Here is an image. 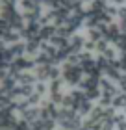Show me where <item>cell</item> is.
<instances>
[{
  "label": "cell",
  "mask_w": 126,
  "mask_h": 130,
  "mask_svg": "<svg viewBox=\"0 0 126 130\" xmlns=\"http://www.w3.org/2000/svg\"><path fill=\"white\" fill-rule=\"evenodd\" d=\"M83 76H85V73H83L82 65H73L69 61H63L61 63V78L65 80V84H69V86H80V82L83 80Z\"/></svg>",
  "instance_id": "cell-1"
},
{
  "label": "cell",
  "mask_w": 126,
  "mask_h": 130,
  "mask_svg": "<svg viewBox=\"0 0 126 130\" xmlns=\"http://www.w3.org/2000/svg\"><path fill=\"white\" fill-rule=\"evenodd\" d=\"M100 89H102V95L104 97H110V99H115L119 93V86L115 84L113 80H110L106 76V78H100Z\"/></svg>",
  "instance_id": "cell-2"
},
{
  "label": "cell",
  "mask_w": 126,
  "mask_h": 130,
  "mask_svg": "<svg viewBox=\"0 0 126 130\" xmlns=\"http://www.w3.org/2000/svg\"><path fill=\"white\" fill-rule=\"evenodd\" d=\"M21 119L28 123H35L37 119H41V106H28L24 111H21Z\"/></svg>",
  "instance_id": "cell-3"
},
{
  "label": "cell",
  "mask_w": 126,
  "mask_h": 130,
  "mask_svg": "<svg viewBox=\"0 0 126 130\" xmlns=\"http://www.w3.org/2000/svg\"><path fill=\"white\" fill-rule=\"evenodd\" d=\"M93 108H95V106H93V100H89V99L85 97V99H82L80 102L76 104V108H74V110H76V113L82 117V115H89Z\"/></svg>",
  "instance_id": "cell-4"
},
{
  "label": "cell",
  "mask_w": 126,
  "mask_h": 130,
  "mask_svg": "<svg viewBox=\"0 0 126 130\" xmlns=\"http://www.w3.org/2000/svg\"><path fill=\"white\" fill-rule=\"evenodd\" d=\"M87 39L93 41V43H98L100 39H104V30L98 26V28H89L87 30Z\"/></svg>",
  "instance_id": "cell-5"
},
{
  "label": "cell",
  "mask_w": 126,
  "mask_h": 130,
  "mask_svg": "<svg viewBox=\"0 0 126 130\" xmlns=\"http://www.w3.org/2000/svg\"><path fill=\"white\" fill-rule=\"evenodd\" d=\"M113 108H115V110H124L126 108V91H121V93H119V95L115 97V99H113Z\"/></svg>",
  "instance_id": "cell-6"
},
{
  "label": "cell",
  "mask_w": 126,
  "mask_h": 130,
  "mask_svg": "<svg viewBox=\"0 0 126 130\" xmlns=\"http://www.w3.org/2000/svg\"><path fill=\"white\" fill-rule=\"evenodd\" d=\"M85 97L89 100H100L102 99V89L100 87H91V89L85 91Z\"/></svg>",
  "instance_id": "cell-7"
},
{
  "label": "cell",
  "mask_w": 126,
  "mask_h": 130,
  "mask_svg": "<svg viewBox=\"0 0 126 130\" xmlns=\"http://www.w3.org/2000/svg\"><path fill=\"white\" fill-rule=\"evenodd\" d=\"M100 56H104L106 60H110V61H117V48L115 46H107Z\"/></svg>",
  "instance_id": "cell-8"
},
{
  "label": "cell",
  "mask_w": 126,
  "mask_h": 130,
  "mask_svg": "<svg viewBox=\"0 0 126 130\" xmlns=\"http://www.w3.org/2000/svg\"><path fill=\"white\" fill-rule=\"evenodd\" d=\"M117 21L119 22H124L126 21V4H122V6H119V8H117Z\"/></svg>",
  "instance_id": "cell-9"
},
{
  "label": "cell",
  "mask_w": 126,
  "mask_h": 130,
  "mask_svg": "<svg viewBox=\"0 0 126 130\" xmlns=\"http://www.w3.org/2000/svg\"><path fill=\"white\" fill-rule=\"evenodd\" d=\"M33 89H35V93H39V95H45V93H46V84L43 80H39L37 84L33 86Z\"/></svg>",
  "instance_id": "cell-10"
},
{
  "label": "cell",
  "mask_w": 126,
  "mask_h": 130,
  "mask_svg": "<svg viewBox=\"0 0 126 130\" xmlns=\"http://www.w3.org/2000/svg\"><path fill=\"white\" fill-rule=\"evenodd\" d=\"M115 130H126V119L121 121V123H117V125H115Z\"/></svg>",
  "instance_id": "cell-11"
},
{
  "label": "cell",
  "mask_w": 126,
  "mask_h": 130,
  "mask_svg": "<svg viewBox=\"0 0 126 130\" xmlns=\"http://www.w3.org/2000/svg\"><path fill=\"white\" fill-rule=\"evenodd\" d=\"M110 4H113V6H122V4H126V0H110Z\"/></svg>",
  "instance_id": "cell-12"
},
{
  "label": "cell",
  "mask_w": 126,
  "mask_h": 130,
  "mask_svg": "<svg viewBox=\"0 0 126 130\" xmlns=\"http://www.w3.org/2000/svg\"><path fill=\"white\" fill-rule=\"evenodd\" d=\"M80 2H83V4H85V2H93V0H80Z\"/></svg>",
  "instance_id": "cell-13"
},
{
  "label": "cell",
  "mask_w": 126,
  "mask_h": 130,
  "mask_svg": "<svg viewBox=\"0 0 126 130\" xmlns=\"http://www.w3.org/2000/svg\"><path fill=\"white\" fill-rule=\"evenodd\" d=\"M124 113H126V108H124Z\"/></svg>",
  "instance_id": "cell-14"
}]
</instances>
